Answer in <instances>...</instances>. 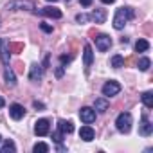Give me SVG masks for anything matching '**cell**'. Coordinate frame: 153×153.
Segmentation results:
<instances>
[{
  "label": "cell",
  "mask_w": 153,
  "mask_h": 153,
  "mask_svg": "<svg viewBox=\"0 0 153 153\" xmlns=\"http://www.w3.org/2000/svg\"><path fill=\"white\" fill-rule=\"evenodd\" d=\"M139 133H140L142 137H149V135L153 133V124L149 123V119H148L146 115H142V119H140V124H139Z\"/></svg>",
  "instance_id": "7"
},
{
  "label": "cell",
  "mask_w": 153,
  "mask_h": 153,
  "mask_svg": "<svg viewBox=\"0 0 153 153\" xmlns=\"http://www.w3.org/2000/svg\"><path fill=\"white\" fill-rule=\"evenodd\" d=\"M92 58H94L92 47H90V45H85V49H83V63H85V70L90 68V65H92Z\"/></svg>",
  "instance_id": "11"
},
{
  "label": "cell",
  "mask_w": 153,
  "mask_h": 153,
  "mask_svg": "<svg viewBox=\"0 0 153 153\" xmlns=\"http://www.w3.org/2000/svg\"><path fill=\"white\" fill-rule=\"evenodd\" d=\"M142 103L146 105V108H153V94L151 92H144L142 94Z\"/></svg>",
  "instance_id": "20"
},
{
  "label": "cell",
  "mask_w": 153,
  "mask_h": 153,
  "mask_svg": "<svg viewBox=\"0 0 153 153\" xmlns=\"http://www.w3.org/2000/svg\"><path fill=\"white\" fill-rule=\"evenodd\" d=\"M56 76H58V78H61V76H63V68H61V67L56 70Z\"/></svg>",
  "instance_id": "31"
},
{
  "label": "cell",
  "mask_w": 153,
  "mask_h": 153,
  "mask_svg": "<svg viewBox=\"0 0 153 153\" xmlns=\"http://www.w3.org/2000/svg\"><path fill=\"white\" fill-rule=\"evenodd\" d=\"M58 130L63 131V133H72V131H74V124H72V121L59 119V121H58Z\"/></svg>",
  "instance_id": "14"
},
{
  "label": "cell",
  "mask_w": 153,
  "mask_h": 153,
  "mask_svg": "<svg viewBox=\"0 0 153 153\" xmlns=\"http://www.w3.org/2000/svg\"><path fill=\"white\" fill-rule=\"evenodd\" d=\"M70 59H72V56H65V54L59 58V61H61L63 65H65V63H70Z\"/></svg>",
  "instance_id": "29"
},
{
  "label": "cell",
  "mask_w": 153,
  "mask_h": 153,
  "mask_svg": "<svg viewBox=\"0 0 153 153\" xmlns=\"http://www.w3.org/2000/svg\"><path fill=\"white\" fill-rule=\"evenodd\" d=\"M33 151H34V153H47V151H49V146H47L45 142H38V144H34Z\"/></svg>",
  "instance_id": "22"
},
{
  "label": "cell",
  "mask_w": 153,
  "mask_h": 153,
  "mask_svg": "<svg viewBox=\"0 0 153 153\" xmlns=\"http://www.w3.org/2000/svg\"><path fill=\"white\" fill-rule=\"evenodd\" d=\"M4 78H6V83L7 85H11V87H15L16 85V78H15V72L7 67L6 68V72H4Z\"/></svg>",
  "instance_id": "17"
},
{
  "label": "cell",
  "mask_w": 153,
  "mask_h": 153,
  "mask_svg": "<svg viewBox=\"0 0 153 153\" xmlns=\"http://www.w3.org/2000/svg\"><path fill=\"white\" fill-rule=\"evenodd\" d=\"M148 49H149L148 40H139V42L135 43V51H137V52H146Z\"/></svg>",
  "instance_id": "18"
},
{
  "label": "cell",
  "mask_w": 153,
  "mask_h": 153,
  "mask_svg": "<svg viewBox=\"0 0 153 153\" xmlns=\"http://www.w3.org/2000/svg\"><path fill=\"white\" fill-rule=\"evenodd\" d=\"M47 2H58V0H47Z\"/></svg>",
  "instance_id": "35"
},
{
  "label": "cell",
  "mask_w": 153,
  "mask_h": 153,
  "mask_svg": "<svg viewBox=\"0 0 153 153\" xmlns=\"http://www.w3.org/2000/svg\"><path fill=\"white\" fill-rule=\"evenodd\" d=\"M149 67H151L149 58H140V59H139V68H140V70H148Z\"/></svg>",
  "instance_id": "23"
},
{
  "label": "cell",
  "mask_w": 153,
  "mask_h": 153,
  "mask_svg": "<svg viewBox=\"0 0 153 153\" xmlns=\"http://www.w3.org/2000/svg\"><path fill=\"white\" fill-rule=\"evenodd\" d=\"M133 9L131 7H119L117 11H115V16H114V27L119 31V29H123L131 18H133Z\"/></svg>",
  "instance_id": "1"
},
{
  "label": "cell",
  "mask_w": 153,
  "mask_h": 153,
  "mask_svg": "<svg viewBox=\"0 0 153 153\" xmlns=\"http://www.w3.org/2000/svg\"><path fill=\"white\" fill-rule=\"evenodd\" d=\"M33 105H34V108H43V105H42V103H38V101H34Z\"/></svg>",
  "instance_id": "32"
},
{
  "label": "cell",
  "mask_w": 153,
  "mask_h": 153,
  "mask_svg": "<svg viewBox=\"0 0 153 153\" xmlns=\"http://www.w3.org/2000/svg\"><path fill=\"white\" fill-rule=\"evenodd\" d=\"M79 4H81V6H85V7H88V6L92 4V0H79Z\"/></svg>",
  "instance_id": "30"
},
{
  "label": "cell",
  "mask_w": 153,
  "mask_h": 153,
  "mask_svg": "<svg viewBox=\"0 0 153 153\" xmlns=\"http://www.w3.org/2000/svg\"><path fill=\"white\" fill-rule=\"evenodd\" d=\"M42 76H43V70H42V67L34 63V65L31 67V74H29V79H31V81H40V79H42Z\"/></svg>",
  "instance_id": "12"
},
{
  "label": "cell",
  "mask_w": 153,
  "mask_h": 153,
  "mask_svg": "<svg viewBox=\"0 0 153 153\" xmlns=\"http://www.w3.org/2000/svg\"><path fill=\"white\" fill-rule=\"evenodd\" d=\"M38 13L42 16H49V18H61L63 16L61 11L56 9V7H42V9H38Z\"/></svg>",
  "instance_id": "10"
},
{
  "label": "cell",
  "mask_w": 153,
  "mask_h": 153,
  "mask_svg": "<svg viewBox=\"0 0 153 153\" xmlns=\"http://www.w3.org/2000/svg\"><path fill=\"white\" fill-rule=\"evenodd\" d=\"M9 52H22L24 51V43H9Z\"/></svg>",
  "instance_id": "24"
},
{
  "label": "cell",
  "mask_w": 153,
  "mask_h": 153,
  "mask_svg": "<svg viewBox=\"0 0 153 153\" xmlns=\"http://www.w3.org/2000/svg\"><path fill=\"white\" fill-rule=\"evenodd\" d=\"M94 108H96L97 112L105 114V112L110 108V103L106 101V97H97V99H96V103H94Z\"/></svg>",
  "instance_id": "13"
},
{
  "label": "cell",
  "mask_w": 153,
  "mask_h": 153,
  "mask_svg": "<svg viewBox=\"0 0 153 153\" xmlns=\"http://www.w3.org/2000/svg\"><path fill=\"white\" fill-rule=\"evenodd\" d=\"M79 117H81V121L85 124H90V123L96 121V110L94 108H88V106H83L79 110Z\"/></svg>",
  "instance_id": "5"
},
{
  "label": "cell",
  "mask_w": 153,
  "mask_h": 153,
  "mask_svg": "<svg viewBox=\"0 0 153 153\" xmlns=\"http://www.w3.org/2000/svg\"><path fill=\"white\" fill-rule=\"evenodd\" d=\"M94 42H96V47H97L101 52H106V51L112 47V38H110L108 34H97V36L94 38Z\"/></svg>",
  "instance_id": "3"
},
{
  "label": "cell",
  "mask_w": 153,
  "mask_h": 153,
  "mask_svg": "<svg viewBox=\"0 0 153 153\" xmlns=\"http://www.w3.org/2000/svg\"><path fill=\"white\" fill-rule=\"evenodd\" d=\"M0 140H2V135H0Z\"/></svg>",
  "instance_id": "36"
},
{
  "label": "cell",
  "mask_w": 153,
  "mask_h": 153,
  "mask_svg": "<svg viewBox=\"0 0 153 153\" xmlns=\"http://www.w3.org/2000/svg\"><path fill=\"white\" fill-rule=\"evenodd\" d=\"M121 92V85L117 83V81H106L105 85H103V96H117Z\"/></svg>",
  "instance_id": "4"
},
{
  "label": "cell",
  "mask_w": 153,
  "mask_h": 153,
  "mask_svg": "<svg viewBox=\"0 0 153 153\" xmlns=\"http://www.w3.org/2000/svg\"><path fill=\"white\" fill-rule=\"evenodd\" d=\"M4 105H6V101H4V99H2V97H0V108H2V106H4Z\"/></svg>",
  "instance_id": "34"
},
{
  "label": "cell",
  "mask_w": 153,
  "mask_h": 153,
  "mask_svg": "<svg viewBox=\"0 0 153 153\" xmlns=\"http://www.w3.org/2000/svg\"><path fill=\"white\" fill-rule=\"evenodd\" d=\"M9 115H11L15 121H20V119L25 115V108H24L22 105H18V103H13V105L9 106Z\"/></svg>",
  "instance_id": "9"
},
{
  "label": "cell",
  "mask_w": 153,
  "mask_h": 153,
  "mask_svg": "<svg viewBox=\"0 0 153 153\" xmlns=\"http://www.w3.org/2000/svg\"><path fill=\"white\" fill-rule=\"evenodd\" d=\"M7 9L15 11V9H33V2H29V0H11V2L7 4Z\"/></svg>",
  "instance_id": "8"
},
{
  "label": "cell",
  "mask_w": 153,
  "mask_h": 153,
  "mask_svg": "<svg viewBox=\"0 0 153 153\" xmlns=\"http://www.w3.org/2000/svg\"><path fill=\"white\" fill-rule=\"evenodd\" d=\"M88 20H90L88 15H78V16H76V22H79V24L81 22H88Z\"/></svg>",
  "instance_id": "27"
},
{
  "label": "cell",
  "mask_w": 153,
  "mask_h": 153,
  "mask_svg": "<svg viewBox=\"0 0 153 153\" xmlns=\"http://www.w3.org/2000/svg\"><path fill=\"white\" fill-rule=\"evenodd\" d=\"M63 135H65V133H63V131H59V130H58V131H54V133H52V140H54V142H58V144H59V142H61V140H63Z\"/></svg>",
  "instance_id": "26"
},
{
  "label": "cell",
  "mask_w": 153,
  "mask_h": 153,
  "mask_svg": "<svg viewBox=\"0 0 153 153\" xmlns=\"http://www.w3.org/2000/svg\"><path fill=\"white\" fill-rule=\"evenodd\" d=\"M49 130H51V124H49L47 119H38V121L34 123V133H36V135L43 137V135L49 133Z\"/></svg>",
  "instance_id": "6"
},
{
  "label": "cell",
  "mask_w": 153,
  "mask_h": 153,
  "mask_svg": "<svg viewBox=\"0 0 153 153\" xmlns=\"http://www.w3.org/2000/svg\"><path fill=\"white\" fill-rule=\"evenodd\" d=\"M40 29L45 31V33H52V27H51L49 24H40Z\"/></svg>",
  "instance_id": "28"
},
{
  "label": "cell",
  "mask_w": 153,
  "mask_h": 153,
  "mask_svg": "<svg viewBox=\"0 0 153 153\" xmlns=\"http://www.w3.org/2000/svg\"><path fill=\"white\" fill-rule=\"evenodd\" d=\"M101 2H103V4H114L115 0H101Z\"/></svg>",
  "instance_id": "33"
},
{
  "label": "cell",
  "mask_w": 153,
  "mask_h": 153,
  "mask_svg": "<svg viewBox=\"0 0 153 153\" xmlns=\"http://www.w3.org/2000/svg\"><path fill=\"white\" fill-rule=\"evenodd\" d=\"M94 130L90 128V126H81V130H79V137L83 139V140H87V142H90L92 139H94Z\"/></svg>",
  "instance_id": "15"
},
{
  "label": "cell",
  "mask_w": 153,
  "mask_h": 153,
  "mask_svg": "<svg viewBox=\"0 0 153 153\" xmlns=\"http://www.w3.org/2000/svg\"><path fill=\"white\" fill-rule=\"evenodd\" d=\"M90 20H94L96 24H103L106 20V11L105 9H96L92 15H90Z\"/></svg>",
  "instance_id": "16"
},
{
  "label": "cell",
  "mask_w": 153,
  "mask_h": 153,
  "mask_svg": "<svg viewBox=\"0 0 153 153\" xmlns=\"http://www.w3.org/2000/svg\"><path fill=\"white\" fill-rule=\"evenodd\" d=\"M2 151H4V153H15V151H16L15 142H13V140H6L4 146H2Z\"/></svg>",
  "instance_id": "21"
},
{
  "label": "cell",
  "mask_w": 153,
  "mask_h": 153,
  "mask_svg": "<svg viewBox=\"0 0 153 153\" xmlns=\"http://www.w3.org/2000/svg\"><path fill=\"white\" fill-rule=\"evenodd\" d=\"M115 126L121 133H128L131 128V114L130 112H123L119 114V117L115 119Z\"/></svg>",
  "instance_id": "2"
},
{
  "label": "cell",
  "mask_w": 153,
  "mask_h": 153,
  "mask_svg": "<svg viewBox=\"0 0 153 153\" xmlns=\"http://www.w3.org/2000/svg\"><path fill=\"white\" fill-rule=\"evenodd\" d=\"M112 67H114V68H121V67H124V58H123L121 54H115V56L112 58Z\"/></svg>",
  "instance_id": "19"
},
{
  "label": "cell",
  "mask_w": 153,
  "mask_h": 153,
  "mask_svg": "<svg viewBox=\"0 0 153 153\" xmlns=\"http://www.w3.org/2000/svg\"><path fill=\"white\" fill-rule=\"evenodd\" d=\"M0 58H2L4 65H7L9 63V49H2V51H0Z\"/></svg>",
  "instance_id": "25"
}]
</instances>
